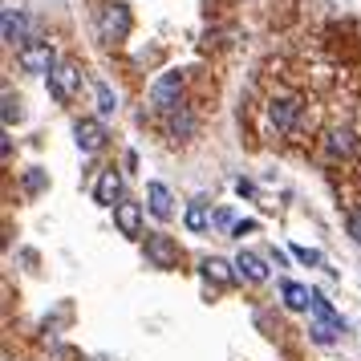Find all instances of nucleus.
<instances>
[{
  "instance_id": "obj_1",
  "label": "nucleus",
  "mask_w": 361,
  "mask_h": 361,
  "mask_svg": "<svg viewBox=\"0 0 361 361\" xmlns=\"http://www.w3.org/2000/svg\"><path fill=\"white\" fill-rule=\"evenodd\" d=\"M179 94H183V73L179 69H166L163 78L150 85V106L159 114H175L179 110Z\"/></svg>"
},
{
  "instance_id": "obj_2",
  "label": "nucleus",
  "mask_w": 361,
  "mask_h": 361,
  "mask_svg": "<svg viewBox=\"0 0 361 361\" xmlns=\"http://www.w3.org/2000/svg\"><path fill=\"white\" fill-rule=\"evenodd\" d=\"M130 8L122 4V0H114V4H106V13H102V20H98V33H102V41H126L130 37Z\"/></svg>"
},
{
  "instance_id": "obj_3",
  "label": "nucleus",
  "mask_w": 361,
  "mask_h": 361,
  "mask_svg": "<svg viewBox=\"0 0 361 361\" xmlns=\"http://www.w3.org/2000/svg\"><path fill=\"white\" fill-rule=\"evenodd\" d=\"M37 20L29 13H20V8H4V20H0V33H4V45H13V49H25L29 41H33Z\"/></svg>"
},
{
  "instance_id": "obj_4",
  "label": "nucleus",
  "mask_w": 361,
  "mask_h": 361,
  "mask_svg": "<svg viewBox=\"0 0 361 361\" xmlns=\"http://www.w3.org/2000/svg\"><path fill=\"white\" fill-rule=\"evenodd\" d=\"M17 61H20L25 73H45V78H49L53 66H57V53H53L49 41H29L25 49H17Z\"/></svg>"
},
{
  "instance_id": "obj_5",
  "label": "nucleus",
  "mask_w": 361,
  "mask_h": 361,
  "mask_svg": "<svg viewBox=\"0 0 361 361\" xmlns=\"http://www.w3.org/2000/svg\"><path fill=\"white\" fill-rule=\"evenodd\" d=\"M45 82H49V94H53L57 102H73L78 85H82V69L73 66V61H57Z\"/></svg>"
},
{
  "instance_id": "obj_6",
  "label": "nucleus",
  "mask_w": 361,
  "mask_h": 361,
  "mask_svg": "<svg viewBox=\"0 0 361 361\" xmlns=\"http://www.w3.org/2000/svg\"><path fill=\"white\" fill-rule=\"evenodd\" d=\"M147 260L154 268H175L179 264V244L163 231H154V235H147Z\"/></svg>"
},
{
  "instance_id": "obj_7",
  "label": "nucleus",
  "mask_w": 361,
  "mask_h": 361,
  "mask_svg": "<svg viewBox=\"0 0 361 361\" xmlns=\"http://www.w3.org/2000/svg\"><path fill=\"white\" fill-rule=\"evenodd\" d=\"M73 138H78V150L82 154H98L106 147V126H102V118H82L78 126H73Z\"/></svg>"
},
{
  "instance_id": "obj_8",
  "label": "nucleus",
  "mask_w": 361,
  "mask_h": 361,
  "mask_svg": "<svg viewBox=\"0 0 361 361\" xmlns=\"http://www.w3.org/2000/svg\"><path fill=\"white\" fill-rule=\"evenodd\" d=\"M114 224L122 235H130V240H138L142 235V203H134V199H122L114 207Z\"/></svg>"
},
{
  "instance_id": "obj_9",
  "label": "nucleus",
  "mask_w": 361,
  "mask_h": 361,
  "mask_svg": "<svg viewBox=\"0 0 361 361\" xmlns=\"http://www.w3.org/2000/svg\"><path fill=\"white\" fill-rule=\"evenodd\" d=\"M94 199H98L102 207H118V203H122V175H118L114 166H110V171H102V175H98Z\"/></svg>"
},
{
  "instance_id": "obj_10",
  "label": "nucleus",
  "mask_w": 361,
  "mask_h": 361,
  "mask_svg": "<svg viewBox=\"0 0 361 361\" xmlns=\"http://www.w3.org/2000/svg\"><path fill=\"white\" fill-rule=\"evenodd\" d=\"M296 118H300V106H296L293 98H276L272 106H268V122L276 126L280 134H288L296 126Z\"/></svg>"
},
{
  "instance_id": "obj_11",
  "label": "nucleus",
  "mask_w": 361,
  "mask_h": 361,
  "mask_svg": "<svg viewBox=\"0 0 361 361\" xmlns=\"http://www.w3.org/2000/svg\"><path fill=\"white\" fill-rule=\"evenodd\" d=\"M147 207L154 219H171L175 215V199H171V191L163 183H147Z\"/></svg>"
},
{
  "instance_id": "obj_12",
  "label": "nucleus",
  "mask_w": 361,
  "mask_h": 361,
  "mask_svg": "<svg viewBox=\"0 0 361 361\" xmlns=\"http://www.w3.org/2000/svg\"><path fill=\"white\" fill-rule=\"evenodd\" d=\"M212 219H215V215H212V203H207L203 195L187 203V215H183L187 231H207V228H212Z\"/></svg>"
},
{
  "instance_id": "obj_13",
  "label": "nucleus",
  "mask_w": 361,
  "mask_h": 361,
  "mask_svg": "<svg viewBox=\"0 0 361 361\" xmlns=\"http://www.w3.org/2000/svg\"><path fill=\"white\" fill-rule=\"evenodd\" d=\"M235 272L244 280H252V284H264V280H268V264H264L256 252H240V256H235Z\"/></svg>"
},
{
  "instance_id": "obj_14",
  "label": "nucleus",
  "mask_w": 361,
  "mask_h": 361,
  "mask_svg": "<svg viewBox=\"0 0 361 361\" xmlns=\"http://www.w3.org/2000/svg\"><path fill=\"white\" fill-rule=\"evenodd\" d=\"M353 150H357V142H353V134L349 130H333L325 138V154L337 163V159H353Z\"/></svg>"
},
{
  "instance_id": "obj_15",
  "label": "nucleus",
  "mask_w": 361,
  "mask_h": 361,
  "mask_svg": "<svg viewBox=\"0 0 361 361\" xmlns=\"http://www.w3.org/2000/svg\"><path fill=\"white\" fill-rule=\"evenodd\" d=\"M280 296H284V305H288L293 312L312 309V293L305 288V284H296V280H284V284H280Z\"/></svg>"
},
{
  "instance_id": "obj_16",
  "label": "nucleus",
  "mask_w": 361,
  "mask_h": 361,
  "mask_svg": "<svg viewBox=\"0 0 361 361\" xmlns=\"http://www.w3.org/2000/svg\"><path fill=\"white\" fill-rule=\"evenodd\" d=\"M199 268H203V276H207V280H215V284H228V280H231V268H235V264L219 260V256H207V260L199 264Z\"/></svg>"
},
{
  "instance_id": "obj_17",
  "label": "nucleus",
  "mask_w": 361,
  "mask_h": 361,
  "mask_svg": "<svg viewBox=\"0 0 361 361\" xmlns=\"http://www.w3.org/2000/svg\"><path fill=\"white\" fill-rule=\"evenodd\" d=\"M171 118V122H166V126H171V138H191V134H195V118L187 114V110H175V114H166Z\"/></svg>"
},
{
  "instance_id": "obj_18",
  "label": "nucleus",
  "mask_w": 361,
  "mask_h": 361,
  "mask_svg": "<svg viewBox=\"0 0 361 361\" xmlns=\"http://www.w3.org/2000/svg\"><path fill=\"white\" fill-rule=\"evenodd\" d=\"M341 329H345L341 321H317L309 333H312V341H317V345H333L337 337H341Z\"/></svg>"
},
{
  "instance_id": "obj_19",
  "label": "nucleus",
  "mask_w": 361,
  "mask_h": 361,
  "mask_svg": "<svg viewBox=\"0 0 361 361\" xmlns=\"http://www.w3.org/2000/svg\"><path fill=\"white\" fill-rule=\"evenodd\" d=\"M94 94H98V114H102V118H110V114L118 110V98H114V90H110L106 82H98V85H94Z\"/></svg>"
},
{
  "instance_id": "obj_20",
  "label": "nucleus",
  "mask_w": 361,
  "mask_h": 361,
  "mask_svg": "<svg viewBox=\"0 0 361 361\" xmlns=\"http://www.w3.org/2000/svg\"><path fill=\"white\" fill-rule=\"evenodd\" d=\"M0 106H4V110H0V118H4V126H13V122H20V98H17V94H8V90H4V98H0Z\"/></svg>"
},
{
  "instance_id": "obj_21",
  "label": "nucleus",
  "mask_w": 361,
  "mask_h": 361,
  "mask_svg": "<svg viewBox=\"0 0 361 361\" xmlns=\"http://www.w3.org/2000/svg\"><path fill=\"white\" fill-rule=\"evenodd\" d=\"M312 312H317V321H341V317L333 312V305H329L321 293H312Z\"/></svg>"
},
{
  "instance_id": "obj_22",
  "label": "nucleus",
  "mask_w": 361,
  "mask_h": 361,
  "mask_svg": "<svg viewBox=\"0 0 361 361\" xmlns=\"http://www.w3.org/2000/svg\"><path fill=\"white\" fill-rule=\"evenodd\" d=\"M293 256H296V260H300V264H317V268L325 264V256H321L317 247H300V244H296V247H293Z\"/></svg>"
},
{
  "instance_id": "obj_23",
  "label": "nucleus",
  "mask_w": 361,
  "mask_h": 361,
  "mask_svg": "<svg viewBox=\"0 0 361 361\" xmlns=\"http://www.w3.org/2000/svg\"><path fill=\"white\" fill-rule=\"evenodd\" d=\"M45 183H49L45 179V171H25V191H33L37 195V191H45Z\"/></svg>"
},
{
  "instance_id": "obj_24",
  "label": "nucleus",
  "mask_w": 361,
  "mask_h": 361,
  "mask_svg": "<svg viewBox=\"0 0 361 361\" xmlns=\"http://www.w3.org/2000/svg\"><path fill=\"white\" fill-rule=\"evenodd\" d=\"M349 235L361 244V207H353V212H349Z\"/></svg>"
}]
</instances>
